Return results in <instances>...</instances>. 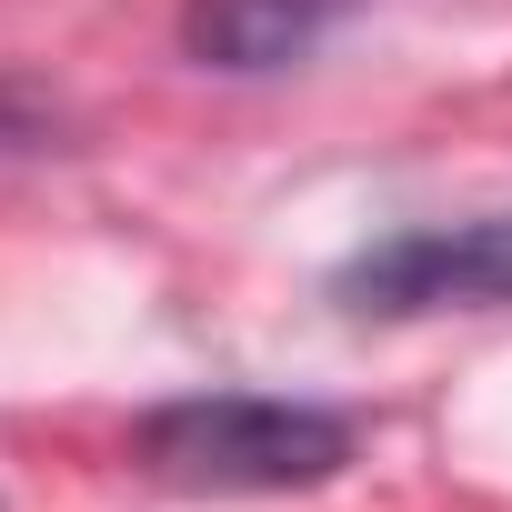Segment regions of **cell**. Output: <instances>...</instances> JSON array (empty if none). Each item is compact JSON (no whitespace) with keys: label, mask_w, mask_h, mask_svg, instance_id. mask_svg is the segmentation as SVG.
Segmentation results:
<instances>
[{"label":"cell","mask_w":512,"mask_h":512,"mask_svg":"<svg viewBox=\"0 0 512 512\" xmlns=\"http://www.w3.org/2000/svg\"><path fill=\"white\" fill-rule=\"evenodd\" d=\"M362 452V432L322 402H282V392H181L131 432V462L161 492H201V502H241V492H312Z\"/></svg>","instance_id":"cell-1"},{"label":"cell","mask_w":512,"mask_h":512,"mask_svg":"<svg viewBox=\"0 0 512 512\" xmlns=\"http://www.w3.org/2000/svg\"><path fill=\"white\" fill-rule=\"evenodd\" d=\"M352 312L372 322H422V312H502L512 302V211H462V221H412L352 251L342 282Z\"/></svg>","instance_id":"cell-2"},{"label":"cell","mask_w":512,"mask_h":512,"mask_svg":"<svg viewBox=\"0 0 512 512\" xmlns=\"http://www.w3.org/2000/svg\"><path fill=\"white\" fill-rule=\"evenodd\" d=\"M342 11H352V0H181V51L201 71L262 81V71L312 61L342 31Z\"/></svg>","instance_id":"cell-3"},{"label":"cell","mask_w":512,"mask_h":512,"mask_svg":"<svg viewBox=\"0 0 512 512\" xmlns=\"http://www.w3.org/2000/svg\"><path fill=\"white\" fill-rule=\"evenodd\" d=\"M61 121H51V101L31 91V81H0V161H21V151H41Z\"/></svg>","instance_id":"cell-4"}]
</instances>
